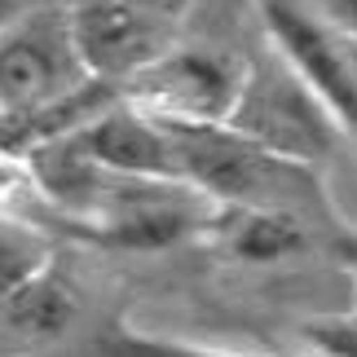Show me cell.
<instances>
[{
    "label": "cell",
    "instance_id": "2",
    "mask_svg": "<svg viewBox=\"0 0 357 357\" xmlns=\"http://www.w3.org/2000/svg\"><path fill=\"white\" fill-rule=\"evenodd\" d=\"M225 123L234 132L252 137L256 146H265L282 159H296L305 168H318V172L322 163L335 159L340 142H344L340 123L326 115V106L313 98V89L269 45L247 58L243 93Z\"/></svg>",
    "mask_w": 357,
    "mask_h": 357
},
{
    "label": "cell",
    "instance_id": "3",
    "mask_svg": "<svg viewBox=\"0 0 357 357\" xmlns=\"http://www.w3.org/2000/svg\"><path fill=\"white\" fill-rule=\"evenodd\" d=\"M265 45L291 66L357 146V36L322 18L309 0H252Z\"/></svg>",
    "mask_w": 357,
    "mask_h": 357
},
{
    "label": "cell",
    "instance_id": "10",
    "mask_svg": "<svg viewBox=\"0 0 357 357\" xmlns=\"http://www.w3.org/2000/svg\"><path fill=\"white\" fill-rule=\"evenodd\" d=\"M326 256H331V265L357 287V225L340 221L331 234H326Z\"/></svg>",
    "mask_w": 357,
    "mask_h": 357
},
{
    "label": "cell",
    "instance_id": "7",
    "mask_svg": "<svg viewBox=\"0 0 357 357\" xmlns=\"http://www.w3.org/2000/svg\"><path fill=\"white\" fill-rule=\"evenodd\" d=\"M53 256H58V247H53L49 225H40L36 216L0 208V305L9 296H18L36 273H45Z\"/></svg>",
    "mask_w": 357,
    "mask_h": 357
},
{
    "label": "cell",
    "instance_id": "6",
    "mask_svg": "<svg viewBox=\"0 0 357 357\" xmlns=\"http://www.w3.org/2000/svg\"><path fill=\"white\" fill-rule=\"evenodd\" d=\"M66 18L89 79L111 89L115 98L146 62H155L172 45V26L150 18L132 0H66Z\"/></svg>",
    "mask_w": 357,
    "mask_h": 357
},
{
    "label": "cell",
    "instance_id": "11",
    "mask_svg": "<svg viewBox=\"0 0 357 357\" xmlns=\"http://www.w3.org/2000/svg\"><path fill=\"white\" fill-rule=\"evenodd\" d=\"M40 5H49V0H0V31H5L9 22H18L22 13H31Z\"/></svg>",
    "mask_w": 357,
    "mask_h": 357
},
{
    "label": "cell",
    "instance_id": "5",
    "mask_svg": "<svg viewBox=\"0 0 357 357\" xmlns=\"http://www.w3.org/2000/svg\"><path fill=\"white\" fill-rule=\"evenodd\" d=\"M89 305L79 291L71 265L53 256L45 273H36L18 296L0 305V349L18 357H49V353H71L79 357L102 326H84Z\"/></svg>",
    "mask_w": 357,
    "mask_h": 357
},
{
    "label": "cell",
    "instance_id": "1",
    "mask_svg": "<svg viewBox=\"0 0 357 357\" xmlns=\"http://www.w3.org/2000/svg\"><path fill=\"white\" fill-rule=\"evenodd\" d=\"M168 142L176 185L221 212H282L326 234L344 221L318 168L273 155L229 123H168Z\"/></svg>",
    "mask_w": 357,
    "mask_h": 357
},
{
    "label": "cell",
    "instance_id": "9",
    "mask_svg": "<svg viewBox=\"0 0 357 357\" xmlns=\"http://www.w3.org/2000/svg\"><path fill=\"white\" fill-rule=\"evenodd\" d=\"M296 335L309 357H357V300L349 309L305 318L296 326Z\"/></svg>",
    "mask_w": 357,
    "mask_h": 357
},
{
    "label": "cell",
    "instance_id": "8",
    "mask_svg": "<svg viewBox=\"0 0 357 357\" xmlns=\"http://www.w3.org/2000/svg\"><path fill=\"white\" fill-rule=\"evenodd\" d=\"M79 357H247V353H229V349L199 344V340H181V335H163V331H137L123 313H115Z\"/></svg>",
    "mask_w": 357,
    "mask_h": 357
},
{
    "label": "cell",
    "instance_id": "4",
    "mask_svg": "<svg viewBox=\"0 0 357 357\" xmlns=\"http://www.w3.org/2000/svg\"><path fill=\"white\" fill-rule=\"evenodd\" d=\"M247 58L208 45H168L155 62H146L119 102L168 123H225L243 93Z\"/></svg>",
    "mask_w": 357,
    "mask_h": 357
}]
</instances>
